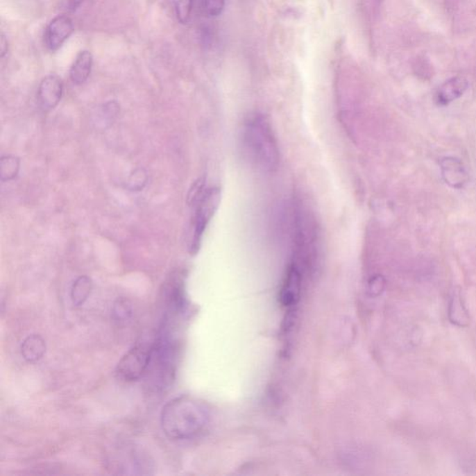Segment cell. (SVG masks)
I'll use <instances>...</instances> for the list:
<instances>
[{
	"label": "cell",
	"instance_id": "cell-1",
	"mask_svg": "<svg viewBox=\"0 0 476 476\" xmlns=\"http://www.w3.org/2000/svg\"><path fill=\"white\" fill-rule=\"evenodd\" d=\"M209 418L203 404L190 396H182L171 399L162 407L160 425L168 439L180 441L201 434Z\"/></svg>",
	"mask_w": 476,
	"mask_h": 476
},
{
	"label": "cell",
	"instance_id": "cell-2",
	"mask_svg": "<svg viewBox=\"0 0 476 476\" xmlns=\"http://www.w3.org/2000/svg\"><path fill=\"white\" fill-rule=\"evenodd\" d=\"M243 146L251 162L265 171L278 168L279 150L266 117L256 114L248 119L242 134Z\"/></svg>",
	"mask_w": 476,
	"mask_h": 476
},
{
	"label": "cell",
	"instance_id": "cell-3",
	"mask_svg": "<svg viewBox=\"0 0 476 476\" xmlns=\"http://www.w3.org/2000/svg\"><path fill=\"white\" fill-rule=\"evenodd\" d=\"M176 364L177 346L167 324H164L153 343L151 358L146 373L151 387L157 391H165L171 387L175 380Z\"/></svg>",
	"mask_w": 476,
	"mask_h": 476
},
{
	"label": "cell",
	"instance_id": "cell-4",
	"mask_svg": "<svg viewBox=\"0 0 476 476\" xmlns=\"http://www.w3.org/2000/svg\"><path fill=\"white\" fill-rule=\"evenodd\" d=\"M221 201V190L217 187L206 189L201 198L193 205L192 232L189 251L195 255L201 248L202 237Z\"/></svg>",
	"mask_w": 476,
	"mask_h": 476
},
{
	"label": "cell",
	"instance_id": "cell-5",
	"mask_svg": "<svg viewBox=\"0 0 476 476\" xmlns=\"http://www.w3.org/2000/svg\"><path fill=\"white\" fill-rule=\"evenodd\" d=\"M153 343H138L126 352L116 368L117 379L134 382L146 376L151 358Z\"/></svg>",
	"mask_w": 476,
	"mask_h": 476
},
{
	"label": "cell",
	"instance_id": "cell-6",
	"mask_svg": "<svg viewBox=\"0 0 476 476\" xmlns=\"http://www.w3.org/2000/svg\"><path fill=\"white\" fill-rule=\"evenodd\" d=\"M72 19L67 15H58L51 20L45 31V44L49 51H57L74 33Z\"/></svg>",
	"mask_w": 476,
	"mask_h": 476
},
{
	"label": "cell",
	"instance_id": "cell-7",
	"mask_svg": "<svg viewBox=\"0 0 476 476\" xmlns=\"http://www.w3.org/2000/svg\"><path fill=\"white\" fill-rule=\"evenodd\" d=\"M64 94V84L56 75L46 76L40 82L37 90V100L40 108L45 111L53 110L61 102Z\"/></svg>",
	"mask_w": 476,
	"mask_h": 476
},
{
	"label": "cell",
	"instance_id": "cell-8",
	"mask_svg": "<svg viewBox=\"0 0 476 476\" xmlns=\"http://www.w3.org/2000/svg\"><path fill=\"white\" fill-rule=\"evenodd\" d=\"M441 176L445 185L453 189H461L469 182L466 167L459 158L444 157L439 160Z\"/></svg>",
	"mask_w": 476,
	"mask_h": 476
},
{
	"label": "cell",
	"instance_id": "cell-9",
	"mask_svg": "<svg viewBox=\"0 0 476 476\" xmlns=\"http://www.w3.org/2000/svg\"><path fill=\"white\" fill-rule=\"evenodd\" d=\"M469 83L462 76H455L445 81L437 90L436 99L440 105H448L461 97L466 92Z\"/></svg>",
	"mask_w": 476,
	"mask_h": 476
},
{
	"label": "cell",
	"instance_id": "cell-10",
	"mask_svg": "<svg viewBox=\"0 0 476 476\" xmlns=\"http://www.w3.org/2000/svg\"><path fill=\"white\" fill-rule=\"evenodd\" d=\"M300 273L296 265H292L287 273L281 289V302L284 306L294 305L298 302L300 291Z\"/></svg>",
	"mask_w": 476,
	"mask_h": 476
},
{
	"label": "cell",
	"instance_id": "cell-11",
	"mask_svg": "<svg viewBox=\"0 0 476 476\" xmlns=\"http://www.w3.org/2000/svg\"><path fill=\"white\" fill-rule=\"evenodd\" d=\"M93 65L92 54L89 51H82L76 56L71 65L69 76L71 81L76 85H82L87 80L92 73Z\"/></svg>",
	"mask_w": 476,
	"mask_h": 476
},
{
	"label": "cell",
	"instance_id": "cell-12",
	"mask_svg": "<svg viewBox=\"0 0 476 476\" xmlns=\"http://www.w3.org/2000/svg\"><path fill=\"white\" fill-rule=\"evenodd\" d=\"M46 352V343L41 336H27L21 344V355L28 363H37Z\"/></svg>",
	"mask_w": 476,
	"mask_h": 476
},
{
	"label": "cell",
	"instance_id": "cell-13",
	"mask_svg": "<svg viewBox=\"0 0 476 476\" xmlns=\"http://www.w3.org/2000/svg\"><path fill=\"white\" fill-rule=\"evenodd\" d=\"M448 318L453 325L458 327H467L469 325V313L462 302L461 294L454 292L448 305Z\"/></svg>",
	"mask_w": 476,
	"mask_h": 476
},
{
	"label": "cell",
	"instance_id": "cell-14",
	"mask_svg": "<svg viewBox=\"0 0 476 476\" xmlns=\"http://www.w3.org/2000/svg\"><path fill=\"white\" fill-rule=\"evenodd\" d=\"M92 279L87 275H81L76 278L71 288L70 297L76 307L83 305L89 299L92 291Z\"/></svg>",
	"mask_w": 476,
	"mask_h": 476
},
{
	"label": "cell",
	"instance_id": "cell-15",
	"mask_svg": "<svg viewBox=\"0 0 476 476\" xmlns=\"http://www.w3.org/2000/svg\"><path fill=\"white\" fill-rule=\"evenodd\" d=\"M133 316V305L128 299L119 298L114 302L112 308V318L117 325L128 324Z\"/></svg>",
	"mask_w": 476,
	"mask_h": 476
},
{
	"label": "cell",
	"instance_id": "cell-16",
	"mask_svg": "<svg viewBox=\"0 0 476 476\" xmlns=\"http://www.w3.org/2000/svg\"><path fill=\"white\" fill-rule=\"evenodd\" d=\"M20 160L15 155H3L0 160V176L2 182H9L17 177Z\"/></svg>",
	"mask_w": 476,
	"mask_h": 476
},
{
	"label": "cell",
	"instance_id": "cell-17",
	"mask_svg": "<svg viewBox=\"0 0 476 476\" xmlns=\"http://www.w3.org/2000/svg\"><path fill=\"white\" fill-rule=\"evenodd\" d=\"M180 24H187L193 9V0H169Z\"/></svg>",
	"mask_w": 476,
	"mask_h": 476
},
{
	"label": "cell",
	"instance_id": "cell-18",
	"mask_svg": "<svg viewBox=\"0 0 476 476\" xmlns=\"http://www.w3.org/2000/svg\"><path fill=\"white\" fill-rule=\"evenodd\" d=\"M120 108L119 103L116 101H110V102L105 103L101 108L99 114H97L99 117L100 123L103 125H110L117 119L119 114Z\"/></svg>",
	"mask_w": 476,
	"mask_h": 476
},
{
	"label": "cell",
	"instance_id": "cell-19",
	"mask_svg": "<svg viewBox=\"0 0 476 476\" xmlns=\"http://www.w3.org/2000/svg\"><path fill=\"white\" fill-rule=\"evenodd\" d=\"M201 6L207 17H217L223 12L226 0H201Z\"/></svg>",
	"mask_w": 476,
	"mask_h": 476
},
{
	"label": "cell",
	"instance_id": "cell-20",
	"mask_svg": "<svg viewBox=\"0 0 476 476\" xmlns=\"http://www.w3.org/2000/svg\"><path fill=\"white\" fill-rule=\"evenodd\" d=\"M146 172L142 169H136V171L130 175V179H128V188L133 191L142 190V189L144 188V186L146 185Z\"/></svg>",
	"mask_w": 476,
	"mask_h": 476
},
{
	"label": "cell",
	"instance_id": "cell-21",
	"mask_svg": "<svg viewBox=\"0 0 476 476\" xmlns=\"http://www.w3.org/2000/svg\"><path fill=\"white\" fill-rule=\"evenodd\" d=\"M8 49H9V45H8V40L4 34L1 35V57L3 58L5 54L8 53Z\"/></svg>",
	"mask_w": 476,
	"mask_h": 476
},
{
	"label": "cell",
	"instance_id": "cell-22",
	"mask_svg": "<svg viewBox=\"0 0 476 476\" xmlns=\"http://www.w3.org/2000/svg\"><path fill=\"white\" fill-rule=\"evenodd\" d=\"M83 2L84 0H68V4H69L71 10H73L78 9Z\"/></svg>",
	"mask_w": 476,
	"mask_h": 476
}]
</instances>
